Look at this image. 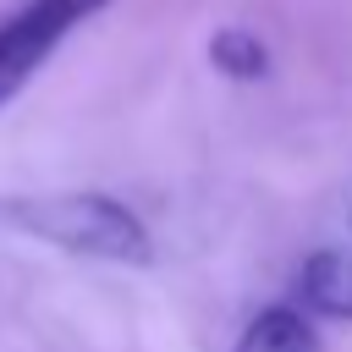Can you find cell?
<instances>
[{
  "label": "cell",
  "mask_w": 352,
  "mask_h": 352,
  "mask_svg": "<svg viewBox=\"0 0 352 352\" xmlns=\"http://www.w3.org/2000/svg\"><path fill=\"white\" fill-rule=\"evenodd\" d=\"M0 220L77 258H104L132 270L154 264L148 226L110 192H16V198H0Z\"/></svg>",
  "instance_id": "1"
},
{
  "label": "cell",
  "mask_w": 352,
  "mask_h": 352,
  "mask_svg": "<svg viewBox=\"0 0 352 352\" xmlns=\"http://www.w3.org/2000/svg\"><path fill=\"white\" fill-rule=\"evenodd\" d=\"M104 6H110V0H28L22 11H11V16L0 22V104L16 99L22 82L55 55V44H60L77 22L99 16Z\"/></svg>",
  "instance_id": "2"
},
{
  "label": "cell",
  "mask_w": 352,
  "mask_h": 352,
  "mask_svg": "<svg viewBox=\"0 0 352 352\" xmlns=\"http://www.w3.org/2000/svg\"><path fill=\"white\" fill-rule=\"evenodd\" d=\"M297 297L319 319L352 324V248H319L297 270Z\"/></svg>",
  "instance_id": "3"
},
{
  "label": "cell",
  "mask_w": 352,
  "mask_h": 352,
  "mask_svg": "<svg viewBox=\"0 0 352 352\" xmlns=\"http://www.w3.org/2000/svg\"><path fill=\"white\" fill-rule=\"evenodd\" d=\"M231 352H324V341H319V330H314V319L302 308L275 302V308L248 319V330H242V341Z\"/></svg>",
  "instance_id": "4"
},
{
  "label": "cell",
  "mask_w": 352,
  "mask_h": 352,
  "mask_svg": "<svg viewBox=\"0 0 352 352\" xmlns=\"http://www.w3.org/2000/svg\"><path fill=\"white\" fill-rule=\"evenodd\" d=\"M209 60H214V72H226V77H236V82H258V77L270 72V50H264L248 28H220V33L209 38Z\"/></svg>",
  "instance_id": "5"
}]
</instances>
